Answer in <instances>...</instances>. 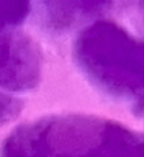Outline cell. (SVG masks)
<instances>
[{
	"instance_id": "6da1fadb",
	"label": "cell",
	"mask_w": 144,
	"mask_h": 157,
	"mask_svg": "<svg viewBox=\"0 0 144 157\" xmlns=\"http://www.w3.org/2000/svg\"><path fill=\"white\" fill-rule=\"evenodd\" d=\"M2 157H144V137L93 115H54L11 132Z\"/></svg>"
},
{
	"instance_id": "7a4b0ae2",
	"label": "cell",
	"mask_w": 144,
	"mask_h": 157,
	"mask_svg": "<svg viewBox=\"0 0 144 157\" xmlns=\"http://www.w3.org/2000/svg\"><path fill=\"white\" fill-rule=\"evenodd\" d=\"M75 58L102 90L144 107V39L113 22H96L79 34Z\"/></svg>"
},
{
	"instance_id": "3957f363",
	"label": "cell",
	"mask_w": 144,
	"mask_h": 157,
	"mask_svg": "<svg viewBox=\"0 0 144 157\" xmlns=\"http://www.w3.org/2000/svg\"><path fill=\"white\" fill-rule=\"evenodd\" d=\"M39 47L25 34L0 28V89L25 92L40 79Z\"/></svg>"
},
{
	"instance_id": "277c9868",
	"label": "cell",
	"mask_w": 144,
	"mask_h": 157,
	"mask_svg": "<svg viewBox=\"0 0 144 157\" xmlns=\"http://www.w3.org/2000/svg\"><path fill=\"white\" fill-rule=\"evenodd\" d=\"M109 3L110 0H45L43 14L50 27L65 30L99 14Z\"/></svg>"
},
{
	"instance_id": "5b68a950",
	"label": "cell",
	"mask_w": 144,
	"mask_h": 157,
	"mask_svg": "<svg viewBox=\"0 0 144 157\" xmlns=\"http://www.w3.org/2000/svg\"><path fill=\"white\" fill-rule=\"evenodd\" d=\"M30 13V0H0V28L22 24Z\"/></svg>"
},
{
	"instance_id": "8992f818",
	"label": "cell",
	"mask_w": 144,
	"mask_h": 157,
	"mask_svg": "<svg viewBox=\"0 0 144 157\" xmlns=\"http://www.w3.org/2000/svg\"><path fill=\"white\" fill-rule=\"evenodd\" d=\"M22 104L11 95L0 92V124L13 121L20 114Z\"/></svg>"
},
{
	"instance_id": "52a82bcc",
	"label": "cell",
	"mask_w": 144,
	"mask_h": 157,
	"mask_svg": "<svg viewBox=\"0 0 144 157\" xmlns=\"http://www.w3.org/2000/svg\"><path fill=\"white\" fill-rule=\"evenodd\" d=\"M142 5H144V0H142Z\"/></svg>"
}]
</instances>
